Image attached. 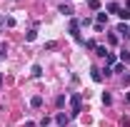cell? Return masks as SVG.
Here are the masks:
<instances>
[{"label": "cell", "mask_w": 130, "mask_h": 127, "mask_svg": "<svg viewBox=\"0 0 130 127\" xmlns=\"http://www.w3.org/2000/svg\"><path fill=\"white\" fill-rule=\"evenodd\" d=\"M98 23L105 25V23H108V13H98Z\"/></svg>", "instance_id": "obj_14"}, {"label": "cell", "mask_w": 130, "mask_h": 127, "mask_svg": "<svg viewBox=\"0 0 130 127\" xmlns=\"http://www.w3.org/2000/svg\"><path fill=\"white\" fill-rule=\"evenodd\" d=\"M108 43L110 45H118V35H108Z\"/></svg>", "instance_id": "obj_18"}, {"label": "cell", "mask_w": 130, "mask_h": 127, "mask_svg": "<svg viewBox=\"0 0 130 127\" xmlns=\"http://www.w3.org/2000/svg\"><path fill=\"white\" fill-rule=\"evenodd\" d=\"M90 72H93V75H90V77L95 80V82H103V70H98V67H93V70H90Z\"/></svg>", "instance_id": "obj_5"}, {"label": "cell", "mask_w": 130, "mask_h": 127, "mask_svg": "<svg viewBox=\"0 0 130 127\" xmlns=\"http://www.w3.org/2000/svg\"><path fill=\"white\" fill-rule=\"evenodd\" d=\"M125 10H130V0H128V3H125Z\"/></svg>", "instance_id": "obj_21"}, {"label": "cell", "mask_w": 130, "mask_h": 127, "mask_svg": "<svg viewBox=\"0 0 130 127\" xmlns=\"http://www.w3.org/2000/svg\"><path fill=\"white\" fill-rule=\"evenodd\" d=\"M55 122L60 127H65L68 122H70V112H60V115H55Z\"/></svg>", "instance_id": "obj_2"}, {"label": "cell", "mask_w": 130, "mask_h": 127, "mask_svg": "<svg viewBox=\"0 0 130 127\" xmlns=\"http://www.w3.org/2000/svg\"><path fill=\"white\" fill-rule=\"evenodd\" d=\"M30 107H43V97H40V95H35V97L30 100Z\"/></svg>", "instance_id": "obj_6"}, {"label": "cell", "mask_w": 130, "mask_h": 127, "mask_svg": "<svg viewBox=\"0 0 130 127\" xmlns=\"http://www.w3.org/2000/svg\"><path fill=\"white\" fill-rule=\"evenodd\" d=\"M0 85H3V75H0Z\"/></svg>", "instance_id": "obj_23"}, {"label": "cell", "mask_w": 130, "mask_h": 127, "mask_svg": "<svg viewBox=\"0 0 130 127\" xmlns=\"http://www.w3.org/2000/svg\"><path fill=\"white\" fill-rule=\"evenodd\" d=\"M60 13H63V15H68V17H70V15H73V13H75V10H73L70 5H65V3H63V5H60Z\"/></svg>", "instance_id": "obj_7"}, {"label": "cell", "mask_w": 130, "mask_h": 127, "mask_svg": "<svg viewBox=\"0 0 130 127\" xmlns=\"http://www.w3.org/2000/svg\"><path fill=\"white\" fill-rule=\"evenodd\" d=\"M118 35H120V37H125V40H128L130 37V25H125V23H120V25H118Z\"/></svg>", "instance_id": "obj_3"}, {"label": "cell", "mask_w": 130, "mask_h": 127, "mask_svg": "<svg viewBox=\"0 0 130 127\" xmlns=\"http://www.w3.org/2000/svg\"><path fill=\"white\" fill-rule=\"evenodd\" d=\"M88 8H90V10H100V3H98V0H88Z\"/></svg>", "instance_id": "obj_11"}, {"label": "cell", "mask_w": 130, "mask_h": 127, "mask_svg": "<svg viewBox=\"0 0 130 127\" xmlns=\"http://www.w3.org/2000/svg\"><path fill=\"white\" fill-rule=\"evenodd\" d=\"M95 55H100V57H105V55H108V50H105L103 45H100V48H95Z\"/></svg>", "instance_id": "obj_15"}, {"label": "cell", "mask_w": 130, "mask_h": 127, "mask_svg": "<svg viewBox=\"0 0 130 127\" xmlns=\"http://www.w3.org/2000/svg\"><path fill=\"white\" fill-rule=\"evenodd\" d=\"M35 37H38V35H35V30H30V32H28V35H25V40H28V43H32Z\"/></svg>", "instance_id": "obj_17"}, {"label": "cell", "mask_w": 130, "mask_h": 127, "mask_svg": "<svg viewBox=\"0 0 130 127\" xmlns=\"http://www.w3.org/2000/svg\"><path fill=\"white\" fill-rule=\"evenodd\" d=\"M125 102H130V92H125Z\"/></svg>", "instance_id": "obj_20"}, {"label": "cell", "mask_w": 130, "mask_h": 127, "mask_svg": "<svg viewBox=\"0 0 130 127\" xmlns=\"http://www.w3.org/2000/svg\"><path fill=\"white\" fill-rule=\"evenodd\" d=\"M85 48H88V50H95L98 45H95V40H85Z\"/></svg>", "instance_id": "obj_16"}, {"label": "cell", "mask_w": 130, "mask_h": 127, "mask_svg": "<svg viewBox=\"0 0 130 127\" xmlns=\"http://www.w3.org/2000/svg\"><path fill=\"white\" fill-rule=\"evenodd\" d=\"M108 13H115V15H118V13H120V5H118V3H110V5H108Z\"/></svg>", "instance_id": "obj_10"}, {"label": "cell", "mask_w": 130, "mask_h": 127, "mask_svg": "<svg viewBox=\"0 0 130 127\" xmlns=\"http://www.w3.org/2000/svg\"><path fill=\"white\" fill-rule=\"evenodd\" d=\"M113 65H118V60H115L113 52H108V55H105V67H113Z\"/></svg>", "instance_id": "obj_4"}, {"label": "cell", "mask_w": 130, "mask_h": 127, "mask_svg": "<svg viewBox=\"0 0 130 127\" xmlns=\"http://www.w3.org/2000/svg\"><path fill=\"white\" fill-rule=\"evenodd\" d=\"M70 105H73V112H70V117L80 115V110H83V95H80V92H75V95L70 97Z\"/></svg>", "instance_id": "obj_1"}, {"label": "cell", "mask_w": 130, "mask_h": 127, "mask_svg": "<svg viewBox=\"0 0 130 127\" xmlns=\"http://www.w3.org/2000/svg\"><path fill=\"white\" fill-rule=\"evenodd\" d=\"M55 105H58V107H65V95H58V97H55Z\"/></svg>", "instance_id": "obj_12"}, {"label": "cell", "mask_w": 130, "mask_h": 127, "mask_svg": "<svg viewBox=\"0 0 130 127\" xmlns=\"http://www.w3.org/2000/svg\"><path fill=\"white\" fill-rule=\"evenodd\" d=\"M3 23H5V17H0V25H3Z\"/></svg>", "instance_id": "obj_22"}, {"label": "cell", "mask_w": 130, "mask_h": 127, "mask_svg": "<svg viewBox=\"0 0 130 127\" xmlns=\"http://www.w3.org/2000/svg\"><path fill=\"white\" fill-rule=\"evenodd\" d=\"M32 77H40V75H43V67H40V65H32Z\"/></svg>", "instance_id": "obj_9"}, {"label": "cell", "mask_w": 130, "mask_h": 127, "mask_svg": "<svg viewBox=\"0 0 130 127\" xmlns=\"http://www.w3.org/2000/svg\"><path fill=\"white\" fill-rule=\"evenodd\" d=\"M118 17L125 23V20H130V10H125V8H120V13H118Z\"/></svg>", "instance_id": "obj_8"}, {"label": "cell", "mask_w": 130, "mask_h": 127, "mask_svg": "<svg viewBox=\"0 0 130 127\" xmlns=\"http://www.w3.org/2000/svg\"><path fill=\"white\" fill-rule=\"evenodd\" d=\"M8 55V43H0V57H5Z\"/></svg>", "instance_id": "obj_13"}, {"label": "cell", "mask_w": 130, "mask_h": 127, "mask_svg": "<svg viewBox=\"0 0 130 127\" xmlns=\"http://www.w3.org/2000/svg\"><path fill=\"white\" fill-rule=\"evenodd\" d=\"M25 127H35V122H25Z\"/></svg>", "instance_id": "obj_19"}]
</instances>
